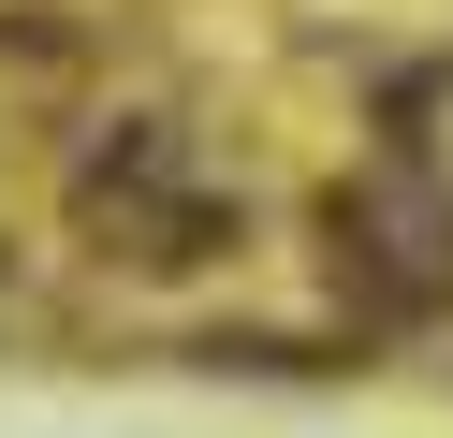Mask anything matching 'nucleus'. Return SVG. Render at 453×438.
<instances>
[{"label": "nucleus", "mask_w": 453, "mask_h": 438, "mask_svg": "<svg viewBox=\"0 0 453 438\" xmlns=\"http://www.w3.org/2000/svg\"><path fill=\"white\" fill-rule=\"evenodd\" d=\"M73 190H88V219L118 234V249H219V234H234V204L205 190V175H190V146H176V117H103L88 146H73Z\"/></svg>", "instance_id": "f257e3e1"}, {"label": "nucleus", "mask_w": 453, "mask_h": 438, "mask_svg": "<svg viewBox=\"0 0 453 438\" xmlns=\"http://www.w3.org/2000/svg\"><path fill=\"white\" fill-rule=\"evenodd\" d=\"M336 278L365 321H453V190H424V175L336 190Z\"/></svg>", "instance_id": "f03ea898"}]
</instances>
